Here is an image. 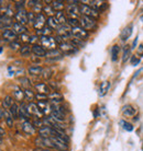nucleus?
Wrapping results in <instances>:
<instances>
[{
	"mask_svg": "<svg viewBox=\"0 0 143 151\" xmlns=\"http://www.w3.org/2000/svg\"><path fill=\"white\" fill-rule=\"evenodd\" d=\"M79 23H80V27H83L84 30L88 31H94L96 27H97V21L93 18H89V17H85V15H82L79 18Z\"/></svg>",
	"mask_w": 143,
	"mask_h": 151,
	"instance_id": "nucleus-1",
	"label": "nucleus"
},
{
	"mask_svg": "<svg viewBox=\"0 0 143 151\" xmlns=\"http://www.w3.org/2000/svg\"><path fill=\"white\" fill-rule=\"evenodd\" d=\"M40 45L44 49L53 50V49H56L57 43L55 41V37H52V36H41L40 37Z\"/></svg>",
	"mask_w": 143,
	"mask_h": 151,
	"instance_id": "nucleus-2",
	"label": "nucleus"
},
{
	"mask_svg": "<svg viewBox=\"0 0 143 151\" xmlns=\"http://www.w3.org/2000/svg\"><path fill=\"white\" fill-rule=\"evenodd\" d=\"M79 12L82 13V15H85V17H89V18H93V19H98L99 17V12L97 10H95L94 8H91L90 6L88 4H80L79 6Z\"/></svg>",
	"mask_w": 143,
	"mask_h": 151,
	"instance_id": "nucleus-3",
	"label": "nucleus"
},
{
	"mask_svg": "<svg viewBox=\"0 0 143 151\" xmlns=\"http://www.w3.org/2000/svg\"><path fill=\"white\" fill-rule=\"evenodd\" d=\"M71 4H67L66 7V11H67L68 18H72V19H78V13L79 12V7L77 6L79 1H69Z\"/></svg>",
	"mask_w": 143,
	"mask_h": 151,
	"instance_id": "nucleus-4",
	"label": "nucleus"
},
{
	"mask_svg": "<svg viewBox=\"0 0 143 151\" xmlns=\"http://www.w3.org/2000/svg\"><path fill=\"white\" fill-rule=\"evenodd\" d=\"M89 33L87 32L86 30H84L82 27H72V36L76 38H79V40H83L85 41L87 37H88Z\"/></svg>",
	"mask_w": 143,
	"mask_h": 151,
	"instance_id": "nucleus-5",
	"label": "nucleus"
},
{
	"mask_svg": "<svg viewBox=\"0 0 143 151\" xmlns=\"http://www.w3.org/2000/svg\"><path fill=\"white\" fill-rule=\"evenodd\" d=\"M60 50L65 55H71L77 52V47L74 44H72L71 42H64L60 45Z\"/></svg>",
	"mask_w": 143,
	"mask_h": 151,
	"instance_id": "nucleus-6",
	"label": "nucleus"
},
{
	"mask_svg": "<svg viewBox=\"0 0 143 151\" xmlns=\"http://www.w3.org/2000/svg\"><path fill=\"white\" fill-rule=\"evenodd\" d=\"M26 109H28V112L30 114V116H35L36 118H41L43 116L42 112L39 109L38 104H34V103L30 102L28 105H26Z\"/></svg>",
	"mask_w": 143,
	"mask_h": 151,
	"instance_id": "nucleus-7",
	"label": "nucleus"
},
{
	"mask_svg": "<svg viewBox=\"0 0 143 151\" xmlns=\"http://www.w3.org/2000/svg\"><path fill=\"white\" fill-rule=\"evenodd\" d=\"M46 21H47V20H46L44 13H39V14H36V19H35V21H34V23H33L34 29L36 31L43 29V27H45Z\"/></svg>",
	"mask_w": 143,
	"mask_h": 151,
	"instance_id": "nucleus-8",
	"label": "nucleus"
},
{
	"mask_svg": "<svg viewBox=\"0 0 143 151\" xmlns=\"http://www.w3.org/2000/svg\"><path fill=\"white\" fill-rule=\"evenodd\" d=\"M15 18L17 20V22L20 23V24H26L28 23V12L24 10V9H21V10H17L15 14Z\"/></svg>",
	"mask_w": 143,
	"mask_h": 151,
	"instance_id": "nucleus-9",
	"label": "nucleus"
},
{
	"mask_svg": "<svg viewBox=\"0 0 143 151\" xmlns=\"http://www.w3.org/2000/svg\"><path fill=\"white\" fill-rule=\"evenodd\" d=\"M38 106L43 115H47V114L52 113V105L47 101H39Z\"/></svg>",
	"mask_w": 143,
	"mask_h": 151,
	"instance_id": "nucleus-10",
	"label": "nucleus"
},
{
	"mask_svg": "<svg viewBox=\"0 0 143 151\" xmlns=\"http://www.w3.org/2000/svg\"><path fill=\"white\" fill-rule=\"evenodd\" d=\"M12 98L17 100L18 102H22L23 99L26 98V95H24V90H22L20 87L18 86H15L13 87V91H12Z\"/></svg>",
	"mask_w": 143,
	"mask_h": 151,
	"instance_id": "nucleus-11",
	"label": "nucleus"
},
{
	"mask_svg": "<svg viewBox=\"0 0 143 151\" xmlns=\"http://www.w3.org/2000/svg\"><path fill=\"white\" fill-rule=\"evenodd\" d=\"M21 128H22V130L26 134H28V135H34L35 134V126H34L32 123H30L29 121H24L22 123V125H21Z\"/></svg>",
	"mask_w": 143,
	"mask_h": 151,
	"instance_id": "nucleus-12",
	"label": "nucleus"
},
{
	"mask_svg": "<svg viewBox=\"0 0 143 151\" xmlns=\"http://www.w3.org/2000/svg\"><path fill=\"white\" fill-rule=\"evenodd\" d=\"M34 88H35V90L38 91V93H41V94H45V95H49L51 92V89H50V87L47 86V84H45V83H36L35 86H34Z\"/></svg>",
	"mask_w": 143,
	"mask_h": 151,
	"instance_id": "nucleus-13",
	"label": "nucleus"
},
{
	"mask_svg": "<svg viewBox=\"0 0 143 151\" xmlns=\"http://www.w3.org/2000/svg\"><path fill=\"white\" fill-rule=\"evenodd\" d=\"M51 103H61L63 102V95L61 94L58 91H53L47 95Z\"/></svg>",
	"mask_w": 143,
	"mask_h": 151,
	"instance_id": "nucleus-14",
	"label": "nucleus"
},
{
	"mask_svg": "<svg viewBox=\"0 0 143 151\" xmlns=\"http://www.w3.org/2000/svg\"><path fill=\"white\" fill-rule=\"evenodd\" d=\"M2 36H4V40L11 42H15L17 40V37H18V35L12 31V29H7V30L2 31Z\"/></svg>",
	"mask_w": 143,
	"mask_h": 151,
	"instance_id": "nucleus-15",
	"label": "nucleus"
},
{
	"mask_svg": "<svg viewBox=\"0 0 143 151\" xmlns=\"http://www.w3.org/2000/svg\"><path fill=\"white\" fill-rule=\"evenodd\" d=\"M0 13H1V17L4 15V17H9L11 18L12 15H15V13L13 12V10L11 9V6L10 4H4L2 7L0 8Z\"/></svg>",
	"mask_w": 143,
	"mask_h": 151,
	"instance_id": "nucleus-16",
	"label": "nucleus"
},
{
	"mask_svg": "<svg viewBox=\"0 0 143 151\" xmlns=\"http://www.w3.org/2000/svg\"><path fill=\"white\" fill-rule=\"evenodd\" d=\"M12 31L15 32L17 35H22V34H26L28 30H26V27L22 24H20L18 22H15L13 23V25H12Z\"/></svg>",
	"mask_w": 143,
	"mask_h": 151,
	"instance_id": "nucleus-17",
	"label": "nucleus"
},
{
	"mask_svg": "<svg viewBox=\"0 0 143 151\" xmlns=\"http://www.w3.org/2000/svg\"><path fill=\"white\" fill-rule=\"evenodd\" d=\"M32 53L38 57H46V50L41 45H33L32 46Z\"/></svg>",
	"mask_w": 143,
	"mask_h": 151,
	"instance_id": "nucleus-18",
	"label": "nucleus"
},
{
	"mask_svg": "<svg viewBox=\"0 0 143 151\" xmlns=\"http://www.w3.org/2000/svg\"><path fill=\"white\" fill-rule=\"evenodd\" d=\"M122 114L127 117L134 116L136 114V110L132 105H124L123 107H122Z\"/></svg>",
	"mask_w": 143,
	"mask_h": 151,
	"instance_id": "nucleus-19",
	"label": "nucleus"
},
{
	"mask_svg": "<svg viewBox=\"0 0 143 151\" xmlns=\"http://www.w3.org/2000/svg\"><path fill=\"white\" fill-rule=\"evenodd\" d=\"M12 25H13V22H12L11 18L4 17V15L1 17V24H0V27H1V29L7 30V29H9L10 27H12Z\"/></svg>",
	"mask_w": 143,
	"mask_h": 151,
	"instance_id": "nucleus-20",
	"label": "nucleus"
},
{
	"mask_svg": "<svg viewBox=\"0 0 143 151\" xmlns=\"http://www.w3.org/2000/svg\"><path fill=\"white\" fill-rule=\"evenodd\" d=\"M54 18L56 19V21L58 22L60 25H65V24H67V18H66V15L63 11H58L55 13L54 15Z\"/></svg>",
	"mask_w": 143,
	"mask_h": 151,
	"instance_id": "nucleus-21",
	"label": "nucleus"
},
{
	"mask_svg": "<svg viewBox=\"0 0 143 151\" xmlns=\"http://www.w3.org/2000/svg\"><path fill=\"white\" fill-rule=\"evenodd\" d=\"M132 34V24H130V25H128V27H125L122 30V32H121L120 34V38L122 40V41H127L130 36H131Z\"/></svg>",
	"mask_w": 143,
	"mask_h": 151,
	"instance_id": "nucleus-22",
	"label": "nucleus"
},
{
	"mask_svg": "<svg viewBox=\"0 0 143 151\" xmlns=\"http://www.w3.org/2000/svg\"><path fill=\"white\" fill-rule=\"evenodd\" d=\"M19 118H22L26 121L30 118V114L28 112L26 105H24V104H21V106H19Z\"/></svg>",
	"mask_w": 143,
	"mask_h": 151,
	"instance_id": "nucleus-23",
	"label": "nucleus"
},
{
	"mask_svg": "<svg viewBox=\"0 0 143 151\" xmlns=\"http://www.w3.org/2000/svg\"><path fill=\"white\" fill-rule=\"evenodd\" d=\"M51 6H52V8L54 9L55 12L63 11V9L65 8L64 1H62V0H54V1L51 2Z\"/></svg>",
	"mask_w": 143,
	"mask_h": 151,
	"instance_id": "nucleus-24",
	"label": "nucleus"
},
{
	"mask_svg": "<svg viewBox=\"0 0 143 151\" xmlns=\"http://www.w3.org/2000/svg\"><path fill=\"white\" fill-rule=\"evenodd\" d=\"M110 88V82L109 81H104L100 84V88H99V96H105L107 94V92L109 91Z\"/></svg>",
	"mask_w": 143,
	"mask_h": 151,
	"instance_id": "nucleus-25",
	"label": "nucleus"
},
{
	"mask_svg": "<svg viewBox=\"0 0 143 151\" xmlns=\"http://www.w3.org/2000/svg\"><path fill=\"white\" fill-rule=\"evenodd\" d=\"M51 116H52L54 119H56L57 122H60V123H63V122L66 119V115H65L64 113H62V112H58V111H52Z\"/></svg>",
	"mask_w": 143,
	"mask_h": 151,
	"instance_id": "nucleus-26",
	"label": "nucleus"
},
{
	"mask_svg": "<svg viewBox=\"0 0 143 151\" xmlns=\"http://www.w3.org/2000/svg\"><path fill=\"white\" fill-rule=\"evenodd\" d=\"M52 32H53L52 29H51V27H49L47 25H45L43 29L36 31V34H38V36H40V37H41V36H51Z\"/></svg>",
	"mask_w": 143,
	"mask_h": 151,
	"instance_id": "nucleus-27",
	"label": "nucleus"
},
{
	"mask_svg": "<svg viewBox=\"0 0 143 151\" xmlns=\"http://www.w3.org/2000/svg\"><path fill=\"white\" fill-rule=\"evenodd\" d=\"M46 24H47V27H51L52 30H57V29L60 27V24H58V22H57L56 19H55L54 17H50V18H47Z\"/></svg>",
	"mask_w": 143,
	"mask_h": 151,
	"instance_id": "nucleus-28",
	"label": "nucleus"
},
{
	"mask_svg": "<svg viewBox=\"0 0 143 151\" xmlns=\"http://www.w3.org/2000/svg\"><path fill=\"white\" fill-rule=\"evenodd\" d=\"M13 104H15L13 98L10 96V95H6L4 98V100H2V106H4V109H10Z\"/></svg>",
	"mask_w": 143,
	"mask_h": 151,
	"instance_id": "nucleus-29",
	"label": "nucleus"
},
{
	"mask_svg": "<svg viewBox=\"0 0 143 151\" xmlns=\"http://www.w3.org/2000/svg\"><path fill=\"white\" fill-rule=\"evenodd\" d=\"M28 71H29L30 75L39 76V75H42V72H43V68H42L41 66H31V67H29Z\"/></svg>",
	"mask_w": 143,
	"mask_h": 151,
	"instance_id": "nucleus-30",
	"label": "nucleus"
},
{
	"mask_svg": "<svg viewBox=\"0 0 143 151\" xmlns=\"http://www.w3.org/2000/svg\"><path fill=\"white\" fill-rule=\"evenodd\" d=\"M46 57L47 58H53V59H58V58L62 57V54H61V50L53 49V50L46 52Z\"/></svg>",
	"mask_w": 143,
	"mask_h": 151,
	"instance_id": "nucleus-31",
	"label": "nucleus"
},
{
	"mask_svg": "<svg viewBox=\"0 0 143 151\" xmlns=\"http://www.w3.org/2000/svg\"><path fill=\"white\" fill-rule=\"evenodd\" d=\"M119 53H120V47L118 45H113L112 47H111V60L117 61Z\"/></svg>",
	"mask_w": 143,
	"mask_h": 151,
	"instance_id": "nucleus-32",
	"label": "nucleus"
},
{
	"mask_svg": "<svg viewBox=\"0 0 143 151\" xmlns=\"http://www.w3.org/2000/svg\"><path fill=\"white\" fill-rule=\"evenodd\" d=\"M4 121H6V124L9 126V127H12L13 126V117H12V115L10 114V112L9 111H4Z\"/></svg>",
	"mask_w": 143,
	"mask_h": 151,
	"instance_id": "nucleus-33",
	"label": "nucleus"
},
{
	"mask_svg": "<svg viewBox=\"0 0 143 151\" xmlns=\"http://www.w3.org/2000/svg\"><path fill=\"white\" fill-rule=\"evenodd\" d=\"M9 112H10V114L12 115V117H13V119H17V118H19V106L17 105V104H13V105L9 109Z\"/></svg>",
	"mask_w": 143,
	"mask_h": 151,
	"instance_id": "nucleus-34",
	"label": "nucleus"
},
{
	"mask_svg": "<svg viewBox=\"0 0 143 151\" xmlns=\"http://www.w3.org/2000/svg\"><path fill=\"white\" fill-rule=\"evenodd\" d=\"M43 12H44V15H47L49 18L50 17H54L55 13H56V12L54 11V9L52 8V6H50V4H47V6L43 8Z\"/></svg>",
	"mask_w": 143,
	"mask_h": 151,
	"instance_id": "nucleus-35",
	"label": "nucleus"
},
{
	"mask_svg": "<svg viewBox=\"0 0 143 151\" xmlns=\"http://www.w3.org/2000/svg\"><path fill=\"white\" fill-rule=\"evenodd\" d=\"M131 54V48L129 45H125L123 47V56H122V63H125V61L129 59V56Z\"/></svg>",
	"mask_w": 143,
	"mask_h": 151,
	"instance_id": "nucleus-36",
	"label": "nucleus"
},
{
	"mask_svg": "<svg viewBox=\"0 0 143 151\" xmlns=\"http://www.w3.org/2000/svg\"><path fill=\"white\" fill-rule=\"evenodd\" d=\"M119 124H120L121 127H122L124 130H127V132H132V130H133V126H132V124L123 121V119H121V121L119 122Z\"/></svg>",
	"mask_w": 143,
	"mask_h": 151,
	"instance_id": "nucleus-37",
	"label": "nucleus"
},
{
	"mask_svg": "<svg viewBox=\"0 0 143 151\" xmlns=\"http://www.w3.org/2000/svg\"><path fill=\"white\" fill-rule=\"evenodd\" d=\"M19 81L21 82V86L24 88V90H26V89H30V88L32 87V83H31V81L28 79V78H26V77L20 78Z\"/></svg>",
	"mask_w": 143,
	"mask_h": 151,
	"instance_id": "nucleus-38",
	"label": "nucleus"
},
{
	"mask_svg": "<svg viewBox=\"0 0 143 151\" xmlns=\"http://www.w3.org/2000/svg\"><path fill=\"white\" fill-rule=\"evenodd\" d=\"M20 53L22 56H29L32 53V47H30L29 45H24L20 48Z\"/></svg>",
	"mask_w": 143,
	"mask_h": 151,
	"instance_id": "nucleus-39",
	"label": "nucleus"
},
{
	"mask_svg": "<svg viewBox=\"0 0 143 151\" xmlns=\"http://www.w3.org/2000/svg\"><path fill=\"white\" fill-rule=\"evenodd\" d=\"M24 95H26V99H28L30 102L35 98V94H34L33 91L31 90V89H26V90H24Z\"/></svg>",
	"mask_w": 143,
	"mask_h": 151,
	"instance_id": "nucleus-40",
	"label": "nucleus"
},
{
	"mask_svg": "<svg viewBox=\"0 0 143 151\" xmlns=\"http://www.w3.org/2000/svg\"><path fill=\"white\" fill-rule=\"evenodd\" d=\"M72 44H74L76 47H83L85 45V43H84L83 40H79V38H76V37H73L72 38Z\"/></svg>",
	"mask_w": 143,
	"mask_h": 151,
	"instance_id": "nucleus-41",
	"label": "nucleus"
},
{
	"mask_svg": "<svg viewBox=\"0 0 143 151\" xmlns=\"http://www.w3.org/2000/svg\"><path fill=\"white\" fill-rule=\"evenodd\" d=\"M35 19H36V13H34L33 11L28 12V22L33 24L34 21H35Z\"/></svg>",
	"mask_w": 143,
	"mask_h": 151,
	"instance_id": "nucleus-42",
	"label": "nucleus"
},
{
	"mask_svg": "<svg viewBox=\"0 0 143 151\" xmlns=\"http://www.w3.org/2000/svg\"><path fill=\"white\" fill-rule=\"evenodd\" d=\"M42 76H43V78H44V79H50V78H51V76H52V71H51V69H49V68L43 69Z\"/></svg>",
	"mask_w": 143,
	"mask_h": 151,
	"instance_id": "nucleus-43",
	"label": "nucleus"
},
{
	"mask_svg": "<svg viewBox=\"0 0 143 151\" xmlns=\"http://www.w3.org/2000/svg\"><path fill=\"white\" fill-rule=\"evenodd\" d=\"M15 6L17 8V10H21V9H24V4H26V1H17L15 2Z\"/></svg>",
	"mask_w": 143,
	"mask_h": 151,
	"instance_id": "nucleus-44",
	"label": "nucleus"
},
{
	"mask_svg": "<svg viewBox=\"0 0 143 151\" xmlns=\"http://www.w3.org/2000/svg\"><path fill=\"white\" fill-rule=\"evenodd\" d=\"M30 35L29 34H22V35H20V38H21V41L23 42V43H30Z\"/></svg>",
	"mask_w": 143,
	"mask_h": 151,
	"instance_id": "nucleus-45",
	"label": "nucleus"
},
{
	"mask_svg": "<svg viewBox=\"0 0 143 151\" xmlns=\"http://www.w3.org/2000/svg\"><path fill=\"white\" fill-rule=\"evenodd\" d=\"M130 61H131L132 66H136V65L140 64V58H138V56H132Z\"/></svg>",
	"mask_w": 143,
	"mask_h": 151,
	"instance_id": "nucleus-46",
	"label": "nucleus"
},
{
	"mask_svg": "<svg viewBox=\"0 0 143 151\" xmlns=\"http://www.w3.org/2000/svg\"><path fill=\"white\" fill-rule=\"evenodd\" d=\"M35 99H38L39 101H47V95L45 94H41V93H38L35 94Z\"/></svg>",
	"mask_w": 143,
	"mask_h": 151,
	"instance_id": "nucleus-47",
	"label": "nucleus"
},
{
	"mask_svg": "<svg viewBox=\"0 0 143 151\" xmlns=\"http://www.w3.org/2000/svg\"><path fill=\"white\" fill-rule=\"evenodd\" d=\"M19 47H21V46H20V44L18 43V42L15 41V42H11V43H10V48L13 49V50H17Z\"/></svg>",
	"mask_w": 143,
	"mask_h": 151,
	"instance_id": "nucleus-48",
	"label": "nucleus"
},
{
	"mask_svg": "<svg viewBox=\"0 0 143 151\" xmlns=\"http://www.w3.org/2000/svg\"><path fill=\"white\" fill-rule=\"evenodd\" d=\"M143 56V43L138 47V50H136V56Z\"/></svg>",
	"mask_w": 143,
	"mask_h": 151,
	"instance_id": "nucleus-49",
	"label": "nucleus"
},
{
	"mask_svg": "<svg viewBox=\"0 0 143 151\" xmlns=\"http://www.w3.org/2000/svg\"><path fill=\"white\" fill-rule=\"evenodd\" d=\"M36 2H38V0H30V1H26L28 6H29V7H31L32 9H33V7L36 4Z\"/></svg>",
	"mask_w": 143,
	"mask_h": 151,
	"instance_id": "nucleus-50",
	"label": "nucleus"
},
{
	"mask_svg": "<svg viewBox=\"0 0 143 151\" xmlns=\"http://www.w3.org/2000/svg\"><path fill=\"white\" fill-rule=\"evenodd\" d=\"M4 111H6V110H4V109H2L1 106H0V119H1L2 117H4Z\"/></svg>",
	"mask_w": 143,
	"mask_h": 151,
	"instance_id": "nucleus-51",
	"label": "nucleus"
},
{
	"mask_svg": "<svg viewBox=\"0 0 143 151\" xmlns=\"http://www.w3.org/2000/svg\"><path fill=\"white\" fill-rule=\"evenodd\" d=\"M33 151H53V150H50V149H42V148H36V149H34Z\"/></svg>",
	"mask_w": 143,
	"mask_h": 151,
	"instance_id": "nucleus-52",
	"label": "nucleus"
},
{
	"mask_svg": "<svg viewBox=\"0 0 143 151\" xmlns=\"http://www.w3.org/2000/svg\"><path fill=\"white\" fill-rule=\"evenodd\" d=\"M4 134H6V132H4V129L0 126V136H4Z\"/></svg>",
	"mask_w": 143,
	"mask_h": 151,
	"instance_id": "nucleus-53",
	"label": "nucleus"
},
{
	"mask_svg": "<svg viewBox=\"0 0 143 151\" xmlns=\"http://www.w3.org/2000/svg\"><path fill=\"white\" fill-rule=\"evenodd\" d=\"M136 42H138V37L134 40V42H133V46H136Z\"/></svg>",
	"mask_w": 143,
	"mask_h": 151,
	"instance_id": "nucleus-54",
	"label": "nucleus"
},
{
	"mask_svg": "<svg viewBox=\"0 0 143 151\" xmlns=\"http://www.w3.org/2000/svg\"><path fill=\"white\" fill-rule=\"evenodd\" d=\"M2 144V136H0V145Z\"/></svg>",
	"mask_w": 143,
	"mask_h": 151,
	"instance_id": "nucleus-55",
	"label": "nucleus"
},
{
	"mask_svg": "<svg viewBox=\"0 0 143 151\" xmlns=\"http://www.w3.org/2000/svg\"><path fill=\"white\" fill-rule=\"evenodd\" d=\"M2 50H4V48H2V47H1V46H0V54L2 53Z\"/></svg>",
	"mask_w": 143,
	"mask_h": 151,
	"instance_id": "nucleus-56",
	"label": "nucleus"
},
{
	"mask_svg": "<svg viewBox=\"0 0 143 151\" xmlns=\"http://www.w3.org/2000/svg\"><path fill=\"white\" fill-rule=\"evenodd\" d=\"M140 20H141V21L143 22V15H141V18H140Z\"/></svg>",
	"mask_w": 143,
	"mask_h": 151,
	"instance_id": "nucleus-57",
	"label": "nucleus"
},
{
	"mask_svg": "<svg viewBox=\"0 0 143 151\" xmlns=\"http://www.w3.org/2000/svg\"><path fill=\"white\" fill-rule=\"evenodd\" d=\"M0 24H1V17H0Z\"/></svg>",
	"mask_w": 143,
	"mask_h": 151,
	"instance_id": "nucleus-58",
	"label": "nucleus"
},
{
	"mask_svg": "<svg viewBox=\"0 0 143 151\" xmlns=\"http://www.w3.org/2000/svg\"><path fill=\"white\" fill-rule=\"evenodd\" d=\"M0 4H2V1H0Z\"/></svg>",
	"mask_w": 143,
	"mask_h": 151,
	"instance_id": "nucleus-59",
	"label": "nucleus"
}]
</instances>
